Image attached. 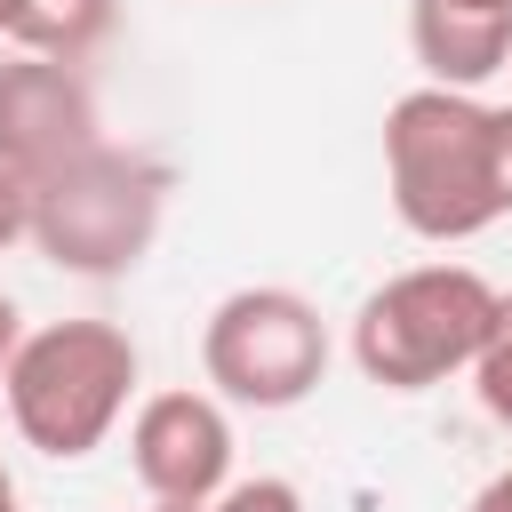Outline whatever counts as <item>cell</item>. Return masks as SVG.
Wrapping results in <instances>:
<instances>
[{
    "label": "cell",
    "instance_id": "6da1fadb",
    "mask_svg": "<svg viewBox=\"0 0 512 512\" xmlns=\"http://www.w3.org/2000/svg\"><path fill=\"white\" fill-rule=\"evenodd\" d=\"M384 192L416 240H472L512 216V104L472 88H408L384 112Z\"/></svg>",
    "mask_w": 512,
    "mask_h": 512
},
{
    "label": "cell",
    "instance_id": "8992f818",
    "mask_svg": "<svg viewBox=\"0 0 512 512\" xmlns=\"http://www.w3.org/2000/svg\"><path fill=\"white\" fill-rule=\"evenodd\" d=\"M88 144H104L88 72L56 64V56H32V48H8L0 56V160L24 184H40L64 160H80Z\"/></svg>",
    "mask_w": 512,
    "mask_h": 512
},
{
    "label": "cell",
    "instance_id": "4fadbf2b",
    "mask_svg": "<svg viewBox=\"0 0 512 512\" xmlns=\"http://www.w3.org/2000/svg\"><path fill=\"white\" fill-rule=\"evenodd\" d=\"M16 344H24V312H16V296L0 288V376H8V360H16Z\"/></svg>",
    "mask_w": 512,
    "mask_h": 512
},
{
    "label": "cell",
    "instance_id": "52a82bcc",
    "mask_svg": "<svg viewBox=\"0 0 512 512\" xmlns=\"http://www.w3.org/2000/svg\"><path fill=\"white\" fill-rule=\"evenodd\" d=\"M128 472L144 496L208 504L232 480V416L216 392H152L128 424Z\"/></svg>",
    "mask_w": 512,
    "mask_h": 512
},
{
    "label": "cell",
    "instance_id": "ba28073f",
    "mask_svg": "<svg viewBox=\"0 0 512 512\" xmlns=\"http://www.w3.org/2000/svg\"><path fill=\"white\" fill-rule=\"evenodd\" d=\"M408 48L432 88H472L504 72L512 56V8L488 0H408Z\"/></svg>",
    "mask_w": 512,
    "mask_h": 512
},
{
    "label": "cell",
    "instance_id": "5bb4252c",
    "mask_svg": "<svg viewBox=\"0 0 512 512\" xmlns=\"http://www.w3.org/2000/svg\"><path fill=\"white\" fill-rule=\"evenodd\" d=\"M464 512H512V464H504V472H488V480H480V496H472Z\"/></svg>",
    "mask_w": 512,
    "mask_h": 512
},
{
    "label": "cell",
    "instance_id": "8fae6325",
    "mask_svg": "<svg viewBox=\"0 0 512 512\" xmlns=\"http://www.w3.org/2000/svg\"><path fill=\"white\" fill-rule=\"evenodd\" d=\"M208 512H304V488L280 480V472H256V480H224L208 496Z\"/></svg>",
    "mask_w": 512,
    "mask_h": 512
},
{
    "label": "cell",
    "instance_id": "e0dca14e",
    "mask_svg": "<svg viewBox=\"0 0 512 512\" xmlns=\"http://www.w3.org/2000/svg\"><path fill=\"white\" fill-rule=\"evenodd\" d=\"M16 8H24V0H0V40H8V24H16Z\"/></svg>",
    "mask_w": 512,
    "mask_h": 512
},
{
    "label": "cell",
    "instance_id": "3957f363",
    "mask_svg": "<svg viewBox=\"0 0 512 512\" xmlns=\"http://www.w3.org/2000/svg\"><path fill=\"white\" fill-rule=\"evenodd\" d=\"M168 216V168L152 152H120V144H88L80 160H64L56 176L32 184V224L24 240L80 280H120L152 256Z\"/></svg>",
    "mask_w": 512,
    "mask_h": 512
},
{
    "label": "cell",
    "instance_id": "7a4b0ae2",
    "mask_svg": "<svg viewBox=\"0 0 512 512\" xmlns=\"http://www.w3.org/2000/svg\"><path fill=\"white\" fill-rule=\"evenodd\" d=\"M136 336L112 328V320H48V328H24L8 376H0V400H8V424L24 448L56 456V464H80L112 440V424L128 416V392H136Z\"/></svg>",
    "mask_w": 512,
    "mask_h": 512
},
{
    "label": "cell",
    "instance_id": "277c9868",
    "mask_svg": "<svg viewBox=\"0 0 512 512\" xmlns=\"http://www.w3.org/2000/svg\"><path fill=\"white\" fill-rule=\"evenodd\" d=\"M496 288L472 264H408L352 312V368L384 392H432L472 368Z\"/></svg>",
    "mask_w": 512,
    "mask_h": 512
},
{
    "label": "cell",
    "instance_id": "2e32d148",
    "mask_svg": "<svg viewBox=\"0 0 512 512\" xmlns=\"http://www.w3.org/2000/svg\"><path fill=\"white\" fill-rule=\"evenodd\" d=\"M144 512H208V504H168V496H152Z\"/></svg>",
    "mask_w": 512,
    "mask_h": 512
},
{
    "label": "cell",
    "instance_id": "30bf717a",
    "mask_svg": "<svg viewBox=\"0 0 512 512\" xmlns=\"http://www.w3.org/2000/svg\"><path fill=\"white\" fill-rule=\"evenodd\" d=\"M472 392H480V408L512 432V288H496V312H488V328H480V352H472Z\"/></svg>",
    "mask_w": 512,
    "mask_h": 512
},
{
    "label": "cell",
    "instance_id": "7c38bea8",
    "mask_svg": "<svg viewBox=\"0 0 512 512\" xmlns=\"http://www.w3.org/2000/svg\"><path fill=\"white\" fill-rule=\"evenodd\" d=\"M24 224H32V184L0 160V248H16V240H24Z\"/></svg>",
    "mask_w": 512,
    "mask_h": 512
},
{
    "label": "cell",
    "instance_id": "d6986e66",
    "mask_svg": "<svg viewBox=\"0 0 512 512\" xmlns=\"http://www.w3.org/2000/svg\"><path fill=\"white\" fill-rule=\"evenodd\" d=\"M504 72H512V56H504Z\"/></svg>",
    "mask_w": 512,
    "mask_h": 512
},
{
    "label": "cell",
    "instance_id": "9c48e42d",
    "mask_svg": "<svg viewBox=\"0 0 512 512\" xmlns=\"http://www.w3.org/2000/svg\"><path fill=\"white\" fill-rule=\"evenodd\" d=\"M120 24V0H24L8 24V48L56 56V64H88Z\"/></svg>",
    "mask_w": 512,
    "mask_h": 512
},
{
    "label": "cell",
    "instance_id": "9a60e30c",
    "mask_svg": "<svg viewBox=\"0 0 512 512\" xmlns=\"http://www.w3.org/2000/svg\"><path fill=\"white\" fill-rule=\"evenodd\" d=\"M0 512H24V496H16V472L0 464Z\"/></svg>",
    "mask_w": 512,
    "mask_h": 512
},
{
    "label": "cell",
    "instance_id": "ac0fdd59",
    "mask_svg": "<svg viewBox=\"0 0 512 512\" xmlns=\"http://www.w3.org/2000/svg\"><path fill=\"white\" fill-rule=\"evenodd\" d=\"M488 8H512V0H488Z\"/></svg>",
    "mask_w": 512,
    "mask_h": 512
},
{
    "label": "cell",
    "instance_id": "5b68a950",
    "mask_svg": "<svg viewBox=\"0 0 512 512\" xmlns=\"http://www.w3.org/2000/svg\"><path fill=\"white\" fill-rule=\"evenodd\" d=\"M200 376L216 400L232 408H296L320 392L328 376V320L304 288H280V280H256V288H232L208 328H200Z\"/></svg>",
    "mask_w": 512,
    "mask_h": 512
}]
</instances>
